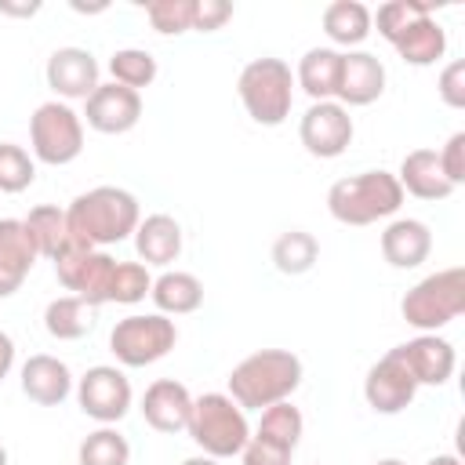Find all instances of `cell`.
<instances>
[{
  "label": "cell",
  "mask_w": 465,
  "mask_h": 465,
  "mask_svg": "<svg viewBox=\"0 0 465 465\" xmlns=\"http://www.w3.org/2000/svg\"><path fill=\"white\" fill-rule=\"evenodd\" d=\"M40 11V4H7V0H0V15H15V18H29V15H36Z\"/></svg>",
  "instance_id": "42"
},
{
  "label": "cell",
  "mask_w": 465,
  "mask_h": 465,
  "mask_svg": "<svg viewBox=\"0 0 465 465\" xmlns=\"http://www.w3.org/2000/svg\"><path fill=\"white\" fill-rule=\"evenodd\" d=\"M109 73H113V84L142 94V87H149L156 80V58L145 47H120L109 58Z\"/></svg>",
  "instance_id": "32"
},
{
  "label": "cell",
  "mask_w": 465,
  "mask_h": 465,
  "mask_svg": "<svg viewBox=\"0 0 465 465\" xmlns=\"http://www.w3.org/2000/svg\"><path fill=\"white\" fill-rule=\"evenodd\" d=\"M76 461L80 465H131V443L113 425H98L94 432L84 436Z\"/></svg>",
  "instance_id": "31"
},
{
  "label": "cell",
  "mask_w": 465,
  "mask_h": 465,
  "mask_svg": "<svg viewBox=\"0 0 465 465\" xmlns=\"http://www.w3.org/2000/svg\"><path fill=\"white\" fill-rule=\"evenodd\" d=\"M432 7L429 4H421V0H385L378 11H371V25H378V33L385 36V40H392L396 33H403L414 18H421V15H429Z\"/></svg>",
  "instance_id": "36"
},
{
  "label": "cell",
  "mask_w": 465,
  "mask_h": 465,
  "mask_svg": "<svg viewBox=\"0 0 465 465\" xmlns=\"http://www.w3.org/2000/svg\"><path fill=\"white\" fill-rule=\"evenodd\" d=\"M392 352L407 367V374L414 378L418 389L421 385H432V389L447 385L454 367H458V352H454V345L443 334H418V338L396 345Z\"/></svg>",
  "instance_id": "13"
},
{
  "label": "cell",
  "mask_w": 465,
  "mask_h": 465,
  "mask_svg": "<svg viewBox=\"0 0 465 465\" xmlns=\"http://www.w3.org/2000/svg\"><path fill=\"white\" fill-rule=\"evenodd\" d=\"M189 414H193V392L174 378H156L142 396V418L156 432H167V436L185 432Z\"/></svg>",
  "instance_id": "17"
},
{
  "label": "cell",
  "mask_w": 465,
  "mask_h": 465,
  "mask_svg": "<svg viewBox=\"0 0 465 465\" xmlns=\"http://www.w3.org/2000/svg\"><path fill=\"white\" fill-rule=\"evenodd\" d=\"M414 396H418V385L407 374V367L396 360L392 349L378 363H371V371L363 378V400H367L371 411H378V414H400V411H407L414 403Z\"/></svg>",
  "instance_id": "15"
},
{
  "label": "cell",
  "mask_w": 465,
  "mask_h": 465,
  "mask_svg": "<svg viewBox=\"0 0 465 465\" xmlns=\"http://www.w3.org/2000/svg\"><path fill=\"white\" fill-rule=\"evenodd\" d=\"M145 18L160 36H182L193 29L196 0H153L145 4Z\"/></svg>",
  "instance_id": "33"
},
{
  "label": "cell",
  "mask_w": 465,
  "mask_h": 465,
  "mask_svg": "<svg viewBox=\"0 0 465 465\" xmlns=\"http://www.w3.org/2000/svg\"><path fill=\"white\" fill-rule=\"evenodd\" d=\"M11 367H15V341H11V334L0 331V381L11 374Z\"/></svg>",
  "instance_id": "41"
},
{
  "label": "cell",
  "mask_w": 465,
  "mask_h": 465,
  "mask_svg": "<svg viewBox=\"0 0 465 465\" xmlns=\"http://www.w3.org/2000/svg\"><path fill=\"white\" fill-rule=\"evenodd\" d=\"M131 381L120 367L113 363H98L87 367V374L76 381V403L87 418H94L98 425H116L127 411H131Z\"/></svg>",
  "instance_id": "10"
},
{
  "label": "cell",
  "mask_w": 465,
  "mask_h": 465,
  "mask_svg": "<svg viewBox=\"0 0 465 465\" xmlns=\"http://www.w3.org/2000/svg\"><path fill=\"white\" fill-rule=\"evenodd\" d=\"M389 44L396 47V54H400L407 65L425 69V65H436V62L447 54V29H443V25L436 22V15L429 11V15L414 18L403 33H396Z\"/></svg>",
  "instance_id": "23"
},
{
  "label": "cell",
  "mask_w": 465,
  "mask_h": 465,
  "mask_svg": "<svg viewBox=\"0 0 465 465\" xmlns=\"http://www.w3.org/2000/svg\"><path fill=\"white\" fill-rule=\"evenodd\" d=\"M352 134H356L352 116L338 102H312L305 109V116L298 120V138H302L305 153L316 156V160L341 156L352 145Z\"/></svg>",
  "instance_id": "11"
},
{
  "label": "cell",
  "mask_w": 465,
  "mask_h": 465,
  "mask_svg": "<svg viewBox=\"0 0 465 465\" xmlns=\"http://www.w3.org/2000/svg\"><path fill=\"white\" fill-rule=\"evenodd\" d=\"M29 145H33V160L40 163L51 167L73 163L84 153V116L58 98L36 105L29 116Z\"/></svg>",
  "instance_id": "7"
},
{
  "label": "cell",
  "mask_w": 465,
  "mask_h": 465,
  "mask_svg": "<svg viewBox=\"0 0 465 465\" xmlns=\"http://www.w3.org/2000/svg\"><path fill=\"white\" fill-rule=\"evenodd\" d=\"M302 378L305 367L291 349H258L229 371V396L243 411H265L291 400Z\"/></svg>",
  "instance_id": "2"
},
{
  "label": "cell",
  "mask_w": 465,
  "mask_h": 465,
  "mask_svg": "<svg viewBox=\"0 0 465 465\" xmlns=\"http://www.w3.org/2000/svg\"><path fill=\"white\" fill-rule=\"evenodd\" d=\"M436 160H440L443 178H447L454 189L465 185V131H454V134L443 142V149L436 153Z\"/></svg>",
  "instance_id": "38"
},
{
  "label": "cell",
  "mask_w": 465,
  "mask_h": 465,
  "mask_svg": "<svg viewBox=\"0 0 465 465\" xmlns=\"http://www.w3.org/2000/svg\"><path fill=\"white\" fill-rule=\"evenodd\" d=\"M18 381H22L25 400H33V403H40V407H58V403H65L69 392L76 389V385H73V371H69L58 356H51V352L29 356V360L22 363Z\"/></svg>",
  "instance_id": "19"
},
{
  "label": "cell",
  "mask_w": 465,
  "mask_h": 465,
  "mask_svg": "<svg viewBox=\"0 0 465 465\" xmlns=\"http://www.w3.org/2000/svg\"><path fill=\"white\" fill-rule=\"evenodd\" d=\"M182 465H218V458H207V454H193V458H185Z\"/></svg>",
  "instance_id": "44"
},
{
  "label": "cell",
  "mask_w": 465,
  "mask_h": 465,
  "mask_svg": "<svg viewBox=\"0 0 465 465\" xmlns=\"http://www.w3.org/2000/svg\"><path fill=\"white\" fill-rule=\"evenodd\" d=\"M371 7L360 0H334L323 7V33L327 40L345 51H360V44L371 36Z\"/></svg>",
  "instance_id": "24"
},
{
  "label": "cell",
  "mask_w": 465,
  "mask_h": 465,
  "mask_svg": "<svg viewBox=\"0 0 465 465\" xmlns=\"http://www.w3.org/2000/svg\"><path fill=\"white\" fill-rule=\"evenodd\" d=\"M374 465H407V461H400V458H378Z\"/></svg>",
  "instance_id": "45"
},
{
  "label": "cell",
  "mask_w": 465,
  "mask_h": 465,
  "mask_svg": "<svg viewBox=\"0 0 465 465\" xmlns=\"http://www.w3.org/2000/svg\"><path fill=\"white\" fill-rule=\"evenodd\" d=\"M396 182L403 189V196L411 193L414 200H447L454 196V185L443 178L440 171V160H436V149H411L403 160H400V171H396Z\"/></svg>",
  "instance_id": "21"
},
{
  "label": "cell",
  "mask_w": 465,
  "mask_h": 465,
  "mask_svg": "<svg viewBox=\"0 0 465 465\" xmlns=\"http://www.w3.org/2000/svg\"><path fill=\"white\" fill-rule=\"evenodd\" d=\"M425 465H461V458H458V454H436V458H429Z\"/></svg>",
  "instance_id": "43"
},
{
  "label": "cell",
  "mask_w": 465,
  "mask_h": 465,
  "mask_svg": "<svg viewBox=\"0 0 465 465\" xmlns=\"http://www.w3.org/2000/svg\"><path fill=\"white\" fill-rule=\"evenodd\" d=\"M156 312L163 316H189L203 305V283L193 276V272H182V269H167L153 280V291H149Z\"/></svg>",
  "instance_id": "26"
},
{
  "label": "cell",
  "mask_w": 465,
  "mask_h": 465,
  "mask_svg": "<svg viewBox=\"0 0 465 465\" xmlns=\"http://www.w3.org/2000/svg\"><path fill=\"white\" fill-rule=\"evenodd\" d=\"M84 120L98 134H127L142 120V94L120 84H98L94 94L84 102Z\"/></svg>",
  "instance_id": "14"
},
{
  "label": "cell",
  "mask_w": 465,
  "mask_h": 465,
  "mask_svg": "<svg viewBox=\"0 0 465 465\" xmlns=\"http://www.w3.org/2000/svg\"><path fill=\"white\" fill-rule=\"evenodd\" d=\"M229 18H232V4H225V0H196L193 29L196 33H218Z\"/></svg>",
  "instance_id": "40"
},
{
  "label": "cell",
  "mask_w": 465,
  "mask_h": 465,
  "mask_svg": "<svg viewBox=\"0 0 465 465\" xmlns=\"http://www.w3.org/2000/svg\"><path fill=\"white\" fill-rule=\"evenodd\" d=\"M320 262V240L305 229H287L272 240V265L283 276H305Z\"/></svg>",
  "instance_id": "29"
},
{
  "label": "cell",
  "mask_w": 465,
  "mask_h": 465,
  "mask_svg": "<svg viewBox=\"0 0 465 465\" xmlns=\"http://www.w3.org/2000/svg\"><path fill=\"white\" fill-rule=\"evenodd\" d=\"M153 291V276L142 262H116L113 283H109V302L116 305H138Z\"/></svg>",
  "instance_id": "35"
},
{
  "label": "cell",
  "mask_w": 465,
  "mask_h": 465,
  "mask_svg": "<svg viewBox=\"0 0 465 465\" xmlns=\"http://www.w3.org/2000/svg\"><path fill=\"white\" fill-rule=\"evenodd\" d=\"M65 218H69L73 240H80L84 247L105 251L134 236L142 222V207H138V196L120 185H94L65 207Z\"/></svg>",
  "instance_id": "1"
},
{
  "label": "cell",
  "mask_w": 465,
  "mask_h": 465,
  "mask_svg": "<svg viewBox=\"0 0 465 465\" xmlns=\"http://www.w3.org/2000/svg\"><path fill=\"white\" fill-rule=\"evenodd\" d=\"M403 207V189L392 171H360L349 178H338L327 189V211L341 225H374L392 218Z\"/></svg>",
  "instance_id": "3"
},
{
  "label": "cell",
  "mask_w": 465,
  "mask_h": 465,
  "mask_svg": "<svg viewBox=\"0 0 465 465\" xmlns=\"http://www.w3.org/2000/svg\"><path fill=\"white\" fill-rule=\"evenodd\" d=\"M25 229H29V236H33V247H36V254L40 258H58V254H65L76 240H73V232H69V218H65V207H58V203H40V207H33L25 218Z\"/></svg>",
  "instance_id": "27"
},
{
  "label": "cell",
  "mask_w": 465,
  "mask_h": 465,
  "mask_svg": "<svg viewBox=\"0 0 465 465\" xmlns=\"http://www.w3.org/2000/svg\"><path fill=\"white\" fill-rule=\"evenodd\" d=\"M94 312H98V309L87 305V302L76 298V294L51 298L47 309H44V331H47L54 341H80L84 334H91Z\"/></svg>",
  "instance_id": "28"
},
{
  "label": "cell",
  "mask_w": 465,
  "mask_h": 465,
  "mask_svg": "<svg viewBox=\"0 0 465 465\" xmlns=\"http://www.w3.org/2000/svg\"><path fill=\"white\" fill-rule=\"evenodd\" d=\"M240 461L243 465H291V450H283V447H276V443H269V440L251 432V440L240 450Z\"/></svg>",
  "instance_id": "39"
},
{
  "label": "cell",
  "mask_w": 465,
  "mask_h": 465,
  "mask_svg": "<svg viewBox=\"0 0 465 465\" xmlns=\"http://www.w3.org/2000/svg\"><path fill=\"white\" fill-rule=\"evenodd\" d=\"M236 91H240V102L254 124L280 127L294 105V73L283 58H272V54L251 58L240 69Z\"/></svg>",
  "instance_id": "6"
},
{
  "label": "cell",
  "mask_w": 465,
  "mask_h": 465,
  "mask_svg": "<svg viewBox=\"0 0 465 465\" xmlns=\"http://www.w3.org/2000/svg\"><path fill=\"white\" fill-rule=\"evenodd\" d=\"M33 182L36 160L15 142H0V193H25Z\"/></svg>",
  "instance_id": "34"
},
{
  "label": "cell",
  "mask_w": 465,
  "mask_h": 465,
  "mask_svg": "<svg viewBox=\"0 0 465 465\" xmlns=\"http://www.w3.org/2000/svg\"><path fill=\"white\" fill-rule=\"evenodd\" d=\"M338 69H341V51L334 47H309L294 69V87H302L312 102H334L338 91Z\"/></svg>",
  "instance_id": "25"
},
{
  "label": "cell",
  "mask_w": 465,
  "mask_h": 465,
  "mask_svg": "<svg viewBox=\"0 0 465 465\" xmlns=\"http://www.w3.org/2000/svg\"><path fill=\"white\" fill-rule=\"evenodd\" d=\"M189 440L207 454V458H236L243 443L251 440L247 411L229 396V392H203L193 396V414L185 425Z\"/></svg>",
  "instance_id": "4"
},
{
  "label": "cell",
  "mask_w": 465,
  "mask_h": 465,
  "mask_svg": "<svg viewBox=\"0 0 465 465\" xmlns=\"http://www.w3.org/2000/svg\"><path fill=\"white\" fill-rule=\"evenodd\" d=\"M385 94V65L371 51H341V69H338V91L334 102L345 109L371 105Z\"/></svg>",
  "instance_id": "16"
},
{
  "label": "cell",
  "mask_w": 465,
  "mask_h": 465,
  "mask_svg": "<svg viewBox=\"0 0 465 465\" xmlns=\"http://www.w3.org/2000/svg\"><path fill=\"white\" fill-rule=\"evenodd\" d=\"M381 258L392 269H418L432 254V229L421 218H392L381 229Z\"/></svg>",
  "instance_id": "20"
},
{
  "label": "cell",
  "mask_w": 465,
  "mask_h": 465,
  "mask_svg": "<svg viewBox=\"0 0 465 465\" xmlns=\"http://www.w3.org/2000/svg\"><path fill=\"white\" fill-rule=\"evenodd\" d=\"M178 341V327L163 312H131L109 331V352L120 367H149L163 360Z\"/></svg>",
  "instance_id": "8"
},
{
  "label": "cell",
  "mask_w": 465,
  "mask_h": 465,
  "mask_svg": "<svg viewBox=\"0 0 465 465\" xmlns=\"http://www.w3.org/2000/svg\"><path fill=\"white\" fill-rule=\"evenodd\" d=\"M98 62L87 47H58L51 51L47 65H44V80L47 87L58 94V102H87L94 94V87L102 84L98 80Z\"/></svg>",
  "instance_id": "12"
},
{
  "label": "cell",
  "mask_w": 465,
  "mask_h": 465,
  "mask_svg": "<svg viewBox=\"0 0 465 465\" xmlns=\"http://www.w3.org/2000/svg\"><path fill=\"white\" fill-rule=\"evenodd\" d=\"M436 94L447 109H465V62L454 58L440 69V80H436Z\"/></svg>",
  "instance_id": "37"
},
{
  "label": "cell",
  "mask_w": 465,
  "mask_h": 465,
  "mask_svg": "<svg viewBox=\"0 0 465 465\" xmlns=\"http://www.w3.org/2000/svg\"><path fill=\"white\" fill-rule=\"evenodd\" d=\"M113 269H116V258L109 251H98V247H84L80 240L54 258V276L58 283L84 298L87 305H105L109 302V283H113Z\"/></svg>",
  "instance_id": "9"
},
{
  "label": "cell",
  "mask_w": 465,
  "mask_h": 465,
  "mask_svg": "<svg viewBox=\"0 0 465 465\" xmlns=\"http://www.w3.org/2000/svg\"><path fill=\"white\" fill-rule=\"evenodd\" d=\"M36 247L22 218H0V298H11L22 291L36 265Z\"/></svg>",
  "instance_id": "18"
},
{
  "label": "cell",
  "mask_w": 465,
  "mask_h": 465,
  "mask_svg": "<svg viewBox=\"0 0 465 465\" xmlns=\"http://www.w3.org/2000/svg\"><path fill=\"white\" fill-rule=\"evenodd\" d=\"M134 251H138V262L149 269V265H171L178 262L182 254V225L178 218L171 214H145L134 229Z\"/></svg>",
  "instance_id": "22"
},
{
  "label": "cell",
  "mask_w": 465,
  "mask_h": 465,
  "mask_svg": "<svg viewBox=\"0 0 465 465\" xmlns=\"http://www.w3.org/2000/svg\"><path fill=\"white\" fill-rule=\"evenodd\" d=\"M258 414L262 418H258L254 436H262V440H269V443H276V447H283V450L294 454V447L302 443V432H305L302 411L291 400H283V403H272V407H265Z\"/></svg>",
  "instance_id": "30"
},
{
  "label": "cell",
  "mask_w": 465,
  "mask_h": 465,
  "mask_svg": "<svg viewBox=\"0 0 465 465\" xmlns=\"http://www.w3.org/2000/svg\"><path fill=\"white\" fill-rule=\"evenodd\" d=\"M0 465H7V447L0 443Z\"/></svg>",
  "instance_id": "46"
},
{
  "label": "cell",
  "mask_w": 465,
  "mask_h": 465,
  "mask_svg": "<svg viewBox=\"0 0 465 465\" xmlns=\"http://www.w3.org/2000/svg\"><path fill=\"white\" fill-rule=\"evenodd\" d=\"M461 312H465V269L461 265L429 272L400 298V316L418 334H440Z\"/></svg>",
  "instance_id": "5"
}]
</instances>
